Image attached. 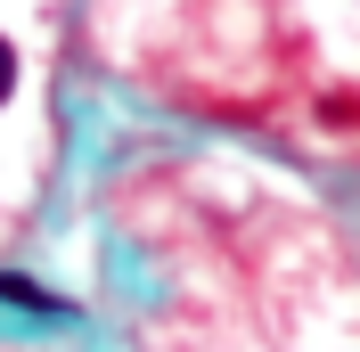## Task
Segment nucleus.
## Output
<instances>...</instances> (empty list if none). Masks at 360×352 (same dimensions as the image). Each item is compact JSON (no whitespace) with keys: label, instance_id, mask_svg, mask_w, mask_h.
I'll list each match as a JSON object with an SVG mask.
<instances>
[{"label":"nucleus","instance_id":"obj_2","mask_svg":"<svg viewBox=\"0 0 360 352\" xmlns=\"http://www.w3.org/2000/svg\"><path fill=\"white\" fill-rule=\"evenodd\" d=\"M319 123H328V132H352L360 123V90H328V99H319Z\"/></svg>","mask_w":360,"mask_h":352},{"label":"nucleus","instance_id":"obj_3","mask_svg":"<svg viewBox=\"0 0 360 352\" xmlns=\"http://www.w3.org/2000/svg\"><path fill=\"white\" fill-rule=\"evenodd\" d=\"M8 99H17V42L0 33V107H8Z\"/></svg>","mask_w":360,"mask_h":352},{"label":"nucleus","instance_id":"obj_1","mask_svg":"<svg viewBox=\"0 0 360 352\" xmlns=\"http://www.w3.org/2000/svg\"><path fill=\"white\" fill-rule=\"evenodd\" d=\"M0 303H8V311H33V320H74L66 295L41 287V279H25V270H0Z\"/></svg>","mask_w":360,"mask_h":352}]
</instances>
